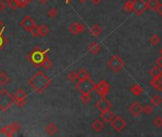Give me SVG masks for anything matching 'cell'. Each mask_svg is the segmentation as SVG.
<instances>
[{
    "instance_id": "11",
    "label": "cell",
    "mask_w": 162,
    "mask_h": 137,
    "mask_svg": "<svg viewBox=\"0 0 162 137\" xmlns=\"http://www.w3.org/2000/svg\"><path fill=\"white\" fill-rule=\"evenodd\" d=\"M86 31V26L83 25L82 23H79V22H73L69 26V32L71 34L73 35H77L79 33H82Z\"/></svg>"
},
{
    "instance_id": "53",
    "label": "cell",
    "mask_w": 162,
    "mask_h": 137,
    "mask_svg": "<svg viewBox=\"0 0 162 137\" xmlns=\"http://www.w3.org/2000/svg\"><path fill=\"white\" fill-rule=\"evenodd\" d=\"M31 1H32V0H31Z\"/></svg>"
},
{
    "instance_id": "23",
    "label": "cell",
    "mask_w": 162,
    "mask_h": 137,
    "mask_svg": "<svg viewBox=\"0 0 162 137\" xmlns=\"http://www.w3.org/2000/svg\"><path fill=\"white\" fill-rule=\"evenodd\" d=\"M133 2L134 0H127L122 6V10L123 11L127 14H130L131 11H133Z\"/></svg>"
},
{
    "instance_id": "46",
    "label": "cell",
    "mask_w": 162,
    "mask_h": 137,
    "mask_svg": "<svg viewBox=\"0 0 162 137\" xmlns=\"http://www.w3.org/2000/svg\"><path fill=\"white\" fill-rule=\"evenodd\" d=\"M39 1H40V3L41 4H46V3H49V1H50V0H39Z\"/></svg>"
},
{
    "instance_id": "29",
    "label": "cell",
    "mask_w": 162,
    "mask_h": 137,
    "mask_svg": "<svg viewBox=\"0 0 162 137\" xmlns=\"http://www.w3.org/2000/svg\"><path fill=\"white\" fill-rule=\"evenodd\" d=\"M80 99L82 100V102L83 104H88L90 103V101L92 100V96H91V93L89 92H85V93H82Z\"/></svg>"
},
{
    "instance_id": "41",
    "label": "cell",
    "mask_w": 162,
    "mask_h": 137,
    "mask_svg": "<svg viewBox=\"0 0 162 137\" xmlns=\"http://www.w3.org/2000/svg\"><path fill=\"white\" fill-rule=\"evenodd\" d=\"M6 7H7V4H6L3 0H0V13H2L6 10Z\"/></svg>"
},
{
    "instance_id": "52",
    "label": "cell",
    "mask_w": 162,
    "mask_h": 137,
    "mask_svg": "<svg viewBox=\"0 0 162 137\" xmlns=\"http://www.w3.org/2000/svg\"><path fill=\"white\" fill-rule=\"evenodd\" d=\"M5 1H9V0H5Z\"/></svg>"
},
{
    "instance_id": "33",
    "label": "cell",
    "mask_w": 162,
    "mask_h": 137,
    "mask_svg": "<svg viewBox=\"0 0 162 137\" xmlns=\"http://www.w3.org/2000/svg\"><path fill=\"white\" fill-rule=\"evenodd\" d=\"M160 40H161V38L158 36V34H153L151 36V38H150V43L154 46H155L160 42Z\"/></svg>"
},
{
    "instance_id": "9",
    "label": "cell",
    "mask_w": 162,
    "mask_h": 137,
    "mask_svg": "<svg viewBox=\"0 0 162 137\" xmlns=\"http://www.w3.org/2000/svg\"><path fill=\"white\" fill-rule=\"evenodd\" d=\"M14 98H15V104L19 107V108H23L26 104V99H27V92L23 90V89H19L17 90L14 93Z\"/></svg>"
},
{
    "instance_id": "27",
    "label": "cell",
    "mask_w": 162,
    "mask_h": 137,
    "mask_svg": "<svg viewBox=\"0 0 162 137\" xmlns=\"http://www.w3.org/2000/svg\"><path fill=\"white\" fill-rule=\"evenodd\" d=\"M8 128H9V129L10 130V132L13 133V134H14V133H17L18 132H19L21 126H20L19 123L14 122V123H11L10 125H9Z\"/></svg>"
},
{
    "instance_id": "40",
    "label": "cell",
    "mask_w": 162,
    "mask_h": 137,
    "mask_svg": "<svg viewBox=\"0 0 162 137\" xmlns=\"http://www.w3.org/2000/svg\"><path fill=\"white\" fill-rule=\"evenodd\" d=\"M18 5H19V8H25L26 6L31 2V0H17Z\"/></svg>"
},
{
    "instance_id": "42",
    "label": "cell",
    "mask_w": 162,
    "mask_h": 137,
    "mask_svg": "<svg viewBox=\"0 0 162 137\" xmlns=\"http://www.w3.org/2000/svg\"><path fill=\"white\" fill-rule=\"evenodd\" d=\"M155 64H157L158 67L162 68V55H160L158 58H157V60H155Z\"/></svg>"
},
{
    "instance_id": "34",
    "label": "cell",
    "mask_w": 162,
    "mask_h": 137,
    "mask_svg": "<svg viewBox=\"0 0 162 137\" xmlns=\"http://www.w3.org/2000/svg\"><path fill=\"white\" fill-rule=\"evenodd\" d=\"M67 78L70 81V82H75L76 80H78V77H77V73L76 71H70V73H68L67 75Z\"/></svg>"
},
{
    "instance_id": "28",
    "label": "cell",
    "mask_w": 162,
    "mask_h": 137,
    "mask_svg": "<svg viewBox=\"0 0 162 137\" xmlns=\"http://www.w3.org/2000/svg\"><path fill=\"white\" fill-rule=\"evenodd\" d=\"M52 61L50 60V58L49 57V55L46 56L45 59L43 60V62H42V65H41V67L42 68H44L45 70H50L51 67H52Z\"/></svg>"
},
{
    "instance_id": "14",
    "label": "cell",
    "mask_w": 162,
    "mask_h": 137,
    "mask_svg": "<svg viewBox=\"0 0 162 137\" xmlns=\"http://www.w3.org/2000/svg\"><path fill=\"white\" fill-rule=\"evenodd\" d=\"M114 117H115V114L111 110H106L100 112V118L104 121V123H111Z\"/></svg>"
},
{
    "instance_id": "44",
    "label": "cell",
    "mask_w": 162,
    "mask_h": 137,
    "mask_svg": "<svg viewBox=\"0 0 162 137\" xmlns=\"http://www.w3.org/2000/svg\"><path fill=\"white\" fill-rule=\"evenodd\" d=\"M157 11H158V14H159L160 15H162V3H160L159 7H158V9Z\"/></svg>"
},
{
    "instance_id": "51",
    "label": "cell",
    "mask_w": 162,
    "mask_h": 137,
    "mask_svg": "<svg viewBox=\"0 0 162 137\" xmlns=\"http://www.w3.org/2000/svg\"><path fill=\"white\" fill-rule=\"evenodd\" d=\"M0 122H1V117H0Z\"/></svg>"
},
{
    "instance_id": "6",
    "label": "cell",
    "mask_w": 162,
    "mask_h": 137,
    "mask_svg": "<svg viewBox=\"0 0 162 137\" xmlns=\"http://www.w3.org/2000/svg\"><path fill=\"white\" fill-rule=\"evenodd\" d=\"M110 91V84L106 80H101L99 82L95 88V92H97L100 97H106Z\"/></svg>"
},
{
    "instance_id": "22",
    "label": "cell",
    "mask_w": 162,
    "mask_h": 137,
    "mask_svg": "<svg viewBox=\"0 0 162 137\" xmlns=\"http://www.w3.org/2000/svg\"><path fill=\"white\" fill-rule=\"evenodd\" d=\"M150 74H151L153 78H158V77H160L162 75V70L160 67L155 66L150 70Z\"/></svg>"
},
{
    "instance_id": "32",
    "label": "cell",
    "mask_w": 162,
    "mask_h": 137,
    "mask_svg": "<svg viewBox=\"0 0 162 137\" xmlns=\"http://www.w3.org/2000/svg\"><path fill=\"white\" fill-rule=\"evenodd\" d=\"M29 33H31V34L32 35V36H34V37L40 36V34H39V26H37L35 24V25L31 30H29Z\"/></svg>"
},
{
    "instance_id": "47",
    "label": "cell",
    "mask_w": 162,
    "mask_h": 137,
    "mask_svg": "<svg viewBox=\"0 0 162 137\" xmlns=\"http://www.w3.org/2000/svg\"><path fill=\"white\" fill-rule=\"evenodd\" d=\"M4 28V25H3V22L0 20V31H1V30Z\"/></svg>"
},
{
    "instance_id": "17",
    "label": "cell",
    "mask_w": 162,
    "mask_h": 137,
    "mask_svg": "<svg viewBox=\"0 0 162 137\" xmlns=\"http://www.w3.org/2000/svg\"><path fill=\"white\" fill-rule=\"evenodd\" d=\"M130 92H132V94L135 95V96H140L144 91H143V88L140 85L135 84L134 86H132V88L130 89Z\"/></svg>"
},
{
    "instance_id": "25",
    "label": "cell",
    "mask_w": 162,
    "mask_h": 137,
    "mask_svg": "<svg viewBox=\"0 0 162 137\" xmlns=\"http://www.w3.org/2000/svg\"><path fill=\"white\" fill-rule=\"evenodd\" d=\"M50 29L49 27H47L46 25H45V24H42V25L39 26V34H40V36L42 37H45L46 36V35H49L50 34Z\"/></svg>"
},
{
    "instance_id": "13",
    "label": "cell",
    "mask_w": 162,
    "mask_h": 137,
    "mask_svg": "<svg viewBox=\"0 0 162 137\" xmlns=\"http://www.w3.org/2000/svg\"><path fill=\"white\" fill-rule=\"evenodd\" d=\"M129 112L134 116H139L142 114V107L141 105L137 102V101H135V102L132 104L129 107Z\"/></svg>"
},
{
    "instance_id": "2",
    "label": "cell",
    "mask_w": 162,
    "mask_h": 137,
    "mask_svg": "<svg viewBox=\"0 0 162 137\" xmlns=\"http://www.w3.org/2000/svg\"><path fill=\"white\" fill-rule=\"evenodd\" d=\"M49 51H50V50L44 51L42 48L37 46L28 53L27 56V59L29 61V63H32L34 67L39 68V67H41L42 62H43L45 57L47 56V52Z\"/></svg>"
},
{
    "instance_id": "48",
    "label": "cell",
    "mask_w": 162,
    "mask_h": 137,
    "mask_svg": "<svg viewBox=\"0 0 162 137\" xmlns=\"http://www.w3.org/2000/svg\"><path fill=\"white\" fill-rule=\"evenodd\" d=\"M79 1H80L81 3H82V4H83V3H86V2L87 1V0H79Z\"/></svg>"
},
{
    "instance_id": "38",
    "label": "cell",
    "mask_w": 162,
    "mask_h": 137,
    "mask_svg": "<svg viewBox=\"0 0 162 137\" xmlns=\"http://www.w3.org/2000/svg\"><path fill=\"white\" fill-rule=\"evenodd\" d=\"M150 84L153 88H154L155 90L158 91V88H159V79L158 78H152L151 81H150Z\"/></svg>"
},
{
    "instance_id": "39",
    "label": "cell",
    "mask_w": 162,
    "mask_h": 137,
    "mask_svg": "<svg viewBox=\"0 0 162 137\" xmlns=\"http://www.w3.org/2000/svg\"><path fill=\"white\" fill-rule=\"evenodd\" d=\"M153 123H154V126H157V127H158V128L162 127V117H161V116H158V117L154 120Z\"/></svg>"
},
{
    "instance_id": "24",
    "label": "cell",
    "mask_w": 162,
    "mask_h": 137,
    "mask_svg": "<svg viewBox=\"0 0 162 137\" xmlns=\"http://www.w3.org/2000/svg\"><path fill=\"white\" fill-rule=\"evenodd\" d=\"M147 5H148V9L152 11H157L159 7L160 2L159 0H148Z\"/></svg>"
},
{
    "instance_id": "12",
    "label": "cell",
    "mask_w": 162,
    "mask_h": 137,
    "mask_svg": "<svg viewBox=\"0 0 162 137\" xmlns=\"http://www.w3.org/2000/svg\"><path fill=\"white\" fill-rule=\"evenodd\" d=\"M35 21L32 17L31 16H25L24 18L21 20L20 22V26L25 30V31H28L29 32V30H31L34 25H35Z\"/></svg>"
},
{
    "instance_id": "21",
    "label": "cell",
    "mask_w": 162,
    "mask_h": 137,
    "mask_svg": "<svg viewBox=\"0 0 162 137\" xmlns=\"http://www.w3.org/2000/svg\"><path fill=\"white\" fill-rule=\"evenodd\" d=\"M150 103H151V105L154 107H158L162 103V98L158 94H154L150 98Z\"/></svg>"
},
{
    "instance_id": "15",
    "label": "cell",
    "mask_w": 162,
    "mask_h": 137,
    "mask_svg": "<svg viewBox=\"0 0 162 137\" xmlns=\"http://www.w3.org/2000/svg\"><path fill=\"white\" fill-rule=\"evenodd\" d=\"M92 129L96 132H100L104 129V121L103 119H96L92 123Z\"/></svg>"
},
{
    "instance_id": "49",
    "label": "cell",
    "mask_w": 162,
    "mask_h": 137,
    "mask_svg": "<svg viewBox=\"0 0 162 137\" xmlns=\"http://www.w3.org/2000/svg\"><path fill=\"white\" fill-rule=\"evenodd\" d=\"M65 2H67V3H71L72 0H65Z\"/></svg>"
},
{
    "instance_id": "3",
    "label": "cell",
    "mask_w": 162,
    "mask_h": 137,
    "mask_svg": "<svg viewBox=\"0 0 162 137\" xmlns=\"http://www.w3.org/2000/svg\"><path fill=\"white\" fill-rule=\"evenodd\" d=\"M15 104V98L9 91L2 89L0 90V110L7 111Z\"/></svg>"
},
{
    "instance_id": "19",
    "label": "cell",
    "mask_w": 162,
    "mask_h": 137,
    "mask_svg": "<svg viewBox=\"0 0 162 137\" xmlns=\"http://www.w3.org/2000/svg\"><path fill=\"white\" fill-rule=\"evenodd\" d=\"M100 49H101V47L97 42V41H94V42H92L91 44L89 45V48H88L89 51L91 53H93V54H97V53H99Z\"/></svg>"
},
{
    "instance_id": "50",
    "label": "cell",
    "mask_w": 162,
    "mask_h": 137,
    "mask_svg": "<svg viewBox=\"0 0 162 137\" xmlns=\"http://www.w3.org/2000/svg\"><path fill=\"white\" fill-rule=\"evenodd\" d=\"M159 53H160V55H162V48L159 50Z\"/></svg>"
},
{
    "instance_id": "4",
    "label": "cell",
    "mask_w": 162,
    "mask_h": 137,
    "mask_svg": "<svg viewBox=\"0 0 162 137\" xmlns=\"http://www.w3.org/2000/svg\"><path fill=\"white\" fill-rule=\"evenodd\" d=\"M96 85L97 84H96V83L89 77L87 79L78 81L75 85V88H76V90L79 91L81 93H85V92L91 93L92 92L95 91Z\"/></svg>"
},
{
    "instance_id": "37",
    "label": "cell",
    "mask_w": 162,
    "mask_h": 137,
    "mask_svg": "<svg viewBox=\"0 0 162 137\" xmlns=\"http://www.w3.org/2000/svg\"><path fill=\"white\" fill-rule=\"evenodd\" d=\"M142 112L146 114H151L153 112V107L151 105H145L142 108Z\"/></svg>"
},
{
    "instance_id": "26",
    "label": "cell",
    "mask_w": 162,
    "mask_h": 137,
    "mask_svg": "<svg viewBox=\"0 0 162 137\" xmlns=\"http://www.w3.org/2000/svg\"><path fill=\"white\" fill-rule=\"evenodd\" d=\"M10 83V77L7 73H0V86H6Z\"/></svg>"
},
{
    "instance_id": "16",
    "label": "cell",
    "mask_w": 162,
    "mask_h": 137,
    "mask_svg": "<svg viewBox=\"0 0 162 137\" xmlns=\"http://www.w3.org/2000/svg\"><path fill=\"white\" fill-rule=\"evenodd\" d=\"M90 33H91L93 36L95 37H98L100 35L101 32H103V29H101L100 27V25H98V24H94V25H92L91 27H90Z\"/></svg>"
},
{
    "instance_id": "36",
    "label": "cell",
    "mask_w": 162,
    "mask_h": 137,
    "mask_svg": "<svg viewBox=\"0 0 162 137\" xmlns=\"http://www.w3.org/2000/svg\"><path fill=\"white\" fill-rule=\"evenodd\" d=\"M8 6L11 10H16L17 8H19V5H18L17 0H9L8 1Z\"/></svg>"
},
{
    "instance_id": "7",
    "label": "cell",
    "mask_w": 162,
    "mask_h": 137,
    "mask_svg": "<svg viewBox=\"0 0 162 137\" xmlns=\"http://www.w3.org/2000/svg\"><path fill=\"white\" fill-rule=\"evenodd\" d=\"M126 120L121 115L115 116L113 118V120L111 121V126L112 128L118 132H121L122 130H123L126 127Z\"/></svg>"
},
{
    "instance_id": "8",
    "label": "cell",
    "mask_w": 162,
    "mask_h": 137,
    "mask_svg": "<svg viewBox=\"0 0 162 137\" xmlns=\"http://www.w3.org/2000/svg\"><path fill=\"white\" fill-rule=\"evenodd\" d=\"M148 9L146 0H134L133 2V11L136 15H141Z\"/></svg>"
},
{
    "instance_id": "18",
    "label": "cell",
    "mask_w": 162,
    "mask_h": 137,
    "mask_svg": "<svg viewBox=\"0 0 162 137\" xmlns=\"http://www.w3.org/2000/svg\"><path fill=\"white\" fill-rule=\"evenodd\" d=\"M58 132V127L56 126L55 124L50 122L46 125V132L47 134H50V135H53V134H55L56 132Z\"/></svg>"
},
{
    "instance_id": "30",
    "label": "cell",
    "mask_w": 162,
    "mask_h": 137,
    "mask_svg": "<svg viewBox=\"0 0 162 137\" xmlns=\"http://www.w3.org/2000/svg\"><path fill=\"white\" fill-rule=\"evenodd\" d=\"M4 29L5 28H3L1 31H0V51H2L4 49V47L7 45V43H8V38L5 37L4 35H3Z\"/></svg>"
},
{
    "instance_id": "5",
    "label": "cell",
    "mask_w": 162,
    "mask_h": 137,
    "mask_svg": "<svg viewBox=\"0 0 162 137\" xmlns=\"http://www.w3.org/2000/svg\"><path fill=\"white\" fill-rule=\"evenodd\" d=\"M107 66L112 71H115V73H118L121 71L124 67H125V62L123 59L118 55V54H114L109 60L107 62Z\"/></svg>"
},
{
    "instance_id": "20",
    "label": "cell",
    "mask_w": 162,
    "mask_h": 137,
    "mask_svg": "<svg viewBox=\"0 0 162 137\" xmlns=\"http://www.w3.org/2000/svg\"><path fill=\"white\" fill-rule=\"evenodd\" d=\"M77 77H78V80L81 81V80H85L87 79L90 77V74L88 71L86 69H81L77 73Z\"/></svg>"
},
{
    "instance_id": "35",
    "label": "cell",
    "mask_w": 162,
    "mask_h": 137,
    "mask_svg": "<svg viewBox=\"0 0 162 137\" xmlns=\"http://www.w3.org/2000/svg\"><path fill=\"white\" fill-rule=\"evenodd\" d=\"M57 14H58V11L56 8H50L46 13V15L49 16L50 18H54L55 16H57Z\"/></svg>"
},
{
    "instance_id": "1",
    "label": "cell",
    "mask_w": 162,
    "mask_h": 137,
    "mask_svg": "<svg viewBox=\"0 0 162 137\" xmlns=\"http://www.w3.org/2000/svg\"><path fill=\"white\" fill-rule=\"evenodd\" d=\"M28 85L37 93H43L51 85V80L42 70H38L28 79Z\"/></svg>"
},
{
    "instance_id": "45",
    "label": "cell",
    "mask_w": 162,
    "mask_h": 137,
    "mask_svg": "<svg viewBox=\"0 0 162 137\" xmlns=\"http://www.w3.org/2000/svg\"><path fill=\"white\" fill-rule=\"evenodd\" d=\"M91 2L93 4H95V5H98V4H100L101 2V0H91Z\"/></svg>"
},
{
    "instance_id": "43",
    "label": "cell",
    "mask_w": 162,
    "mask_h": 137,
    "mask_svg": "<svg viewBox=\"0 0 162 137\" xmlns=\"http://www.w3.org/2000/svg\"><path fill=\"white\" fill-rule=\"evenodd\" d=\"M159 79V88H158V91L159 92H162V75L160 77H158Z\"/></svg>"
},
{
    "instance_id": "31",
    "label": "cell",
    "mask_w": 162,
    "mask_h": 137,
    "mask_svg": "<svg viewBox=\"0 0 162 137\" xmlns=\"http://www.w3.org/2000/svg\"><path fill=\"white\" fill-rule=\"evenodd\" d=\"M14 134L10 132V130L9 129L8 126L7 127H4L2 129H0V136L2 137H10L13 136Z\"/></svg>"
},
{
    "instance_id": "10",
    "label": "cell",
    "mask_w": 162,
    "mask_h": 137,
    "mask_svg": "<svg viewBox=\"0 0 162 137\" xmlns=\"http://www.w3.org/2000/svg\"><path fill=\"white\" fill-rule=\"evenodd\" d=\"M95 107L97 108L98 111H100L101 112V111H104L106 110H110L111 103L109 102V100H108L106 97H100L97 102H96Z\"/></svg>"
}]
</instances>
